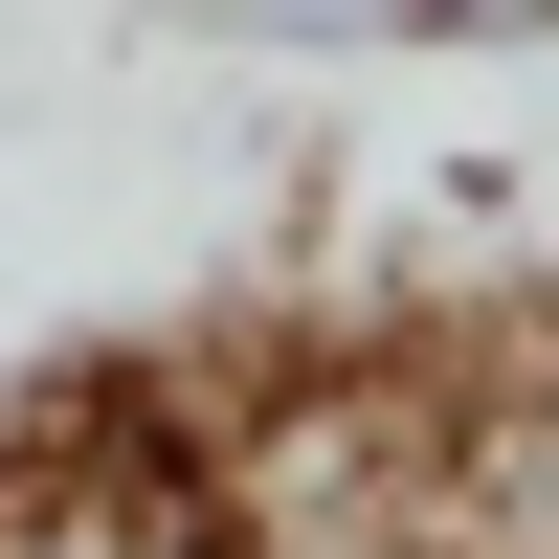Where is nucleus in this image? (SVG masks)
<instances>
[{"instance_id": "1", "label": "nucleus", "mask_w": 559, "mask_h": 559, "mask_svg": "<svg viewBox=\"0 0 559 559\" xmlns=\"http://www.w3.org/2000/svg\"><path fill=\"white\" fill-rule=\"evenodd\" d=\"M157 23L247 68H471V45H559V0H157Z\"/></svg>"}]
</instances>
